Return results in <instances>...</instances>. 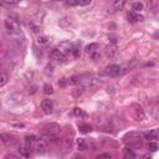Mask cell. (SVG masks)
Here are the masks:
<instances>
[{
    "mask_svg": "<svg viewBox=\"0 0 159 159\" xmlns=\"http://www.w3.org/2000/svg\"><path fill=\"white\" fill-rule=\"evenodd\" d=\"M60 132H61V128H60V125L56 124V123L46 124V125L42 127V129H41V133H42L45 137L50 138V139L57 138V135L60 134Z\"/></svg>",
    "mask_w": 159,
    "mask_h": 159,
    "instance_id": "obj_1",
    "label": "cell"
},
{
    "mask_svg": "<svg viewBox=\"0 0 159 159\" xmlns=\"http://www.w3.org/2000/svg\"><path fill=\"white\" fill-rule=\"evenodd\" d=\"M4 25H5V27H6V30L9 31L10 35H12V34H20V25H19L17 20H14L11 17H7L4 21Z\"/></svg>",
    "mask_w": 159,
    "mask_h": 159,
    "instance_id": "obj_2",
    "label": "cell"
},
{
    "mask_svg": "<svg viewBox=\"0 0 159 159\" xmlns=\"http://www.w3.org/2000/svg\"><path fill=\"white\" fill-rule=\"evenodd\" d=\"M123 139H124L125 143H129V145H133V144L138 145V144H140V140H142L140 139V134L135 133V132H130V133L125 134Z\"/></svg>",
    "mask_w": 159,
    "mask_h": 159,
    "instance_id": "obj_3",
    "label": "cell"
},
{
    "mask_svg": "<svg viewBox=\"0 0 159 159\" xmlns=\"http://www.w3.org/2000/svg\"><path fill=\"white\" fill-rule=\"evenodd\" d=\"M50 57L52 60H55L56 62H66V60H67V55H65L63 52H61L58 48H53L50 52Z\"/></svg>",
    "mask_w": 159,
    "mask_h": 159,
    "instance_id": "obj_4",
    "label": "cell"
},
{
    "mask_svg": "<svg viewBox=\"0 0 159 159\" xmlns=\"http://www.w3.org/2000/svg\"><path fill=\"white\" fill-rule=\"evenodd\" d=\"M132 112H133V117L135 118V120H143L144 119V111L139 104L133 103L132 104Z\"/></svg>",
    "mask_w": 159,
    "mask_h": 159,
    "instance_id": "obj_5",
    "label": "cell"
},
{
    "mask_svg": "<svg viewBox=\"0 0 159 159\" xmlns=\"http://www.w3.org/2000/svg\"><path fill=\"white\" fill-rule=\"evenodd\" d=\"M41 109L45 114H50L53 111V103L51 99H42L41 101Z\"/></svg>",
    "mask_w": 159,
    "mask_h": 159,
    "instance_id": "obj_6",
    "label": "cell"
},
{
    "mask_svg": "<svg viewBox=\"0 0 159 159\" xmlns=\"http://www.w3.org/2000/svg\"><path fill=\"white\" fill-rule=\"evenodd\" d=\"M35 149H36V152H37L39 154H45V153L47 152V149H48L46 140H43V139H37V142H36V144H35Z\"/></svg>",
    "mask_w": 159,
    "mask_h": 159,
    "instance_id": "obj_7",
    "label": "cell"
},
{
    "mask_svg": "<svg viewBox=\"0 0 159 159\" xmlns=\"http://www.w3.org/2000/svg\"><path fill=\"white\" fill-rule=\"evenodd\" d=\"M106 55L109 57V58H117L118 57V48L116 45H108L106 47Z\"/></svg>",
    "mask_w": 159,
    "mask_h": 159,
    "instance_id": "obj_8",
    "label": "cell"
},
{
    "mask_svg": "<svg viewBox=\"0 0 159 159\" xmlns=\"http://www.w3.org/2000/svg\"><path fill=\"white\" fill-rule=\"evenodd\" d=\"M0 138H1V142H2L4 144H12V143L16 142L15 135L9 134V133H2V134L0 135Z\"/></svg>",
    "mask_w": 159,
    "mask_h": 159,
    "instance_id": "obj_9",
    "label": "cell"
},
{
    "mask_svg": "<svg viewBox=\"0 0 159 159\" xmlns=\"http://www.w3.org/2000/svg\"><path fill=\"white\" fill-rule=\"evenodd\" d=\"M106 70H107V73L109 76H117L120 72V67L118 65H109V66H107Z\"/></svg>",
    "mask_w": 159,
    "mask_h": 159,
    "instance_id": "obj_10",
    "label": "cell"
},
{
    "mask_svg": "<svg viewBox=\"0 0 159 159\" xmlns=\"http://www.w3.org/2000/svg\"><path fill=\"white\" fill-rule=\"evenodd\" d=\"M124 5H125V1L124 0H116L113 2V5H112V9L109 10V12H114L117 10H122L124 7Z\"/></svg>",
    "mask_w": 159,
    "mask_h": 159,
    "instance_id": "obj_11",
    "label": "cell"
},
{
    "mask_svg": "<svg viewBox=\"0 0 159 159\" xmlns=\"http://www.w3.org/2000/svg\"><path fill=\"white\" fill-rule=\"evenodd\" d=\"M144 17L142 16V15H139V14H137V12H133V11H130L129 14H128V21H130V22H137V21H142Z\"/></svg>",
    "mask_w": 159,
    "mask_h": 159,
    "instance_id": "obj_12",
    "label": "cell"
},
{
    "mask_svg": "<svg viewBox=\"0 0 159 159\" xmlns=\"http://www.w3.org/2000/svg\"><path fill=\"white\" fill-rule=\"evenodd\" d=\"M58 143H60V145H61L63 149H68V148H71V145H72V139L68 138V137H65V138L60 139Z\"/></svg>",
    "mask_w": 159,
    "mask_h": 159,
    "instance_id": "obj_13",
    "label": "cell"
},
{
    "mask_svg": "<svg viewBox=\"0 0 159 159\" xmlns=\"http://www.w3.org/2000/svg\"><path fill=\"white\" fill-rule=\"evenodd\" d=\"M147 139H159V128L158 129H153L150 132H147L143 134Z\"/></svg>",
    "mask_w": 159,
    "mask_h": 159,
    "instance_id": "obj_14",
    "label": "cell"
},
{
    "mask_svg": "<svg viewBox=\"0 0 159 159\" xmlns=\"http://www.w3.org/2000/svg\"><path fill=\"white\" fill-rule=\"evenodd\" d=\"M123 159H135V154L130 148L123 149Z\"/></svg>",
    "mask_w": 159,
    "mask_h": 159,
    "instance_id": "obj_15",
    "label": "cell"
},
{
    "mask_svg": "<svg viewBox=\"0 0 159 159\" xmlns=\"http://www.w3.org/2000/svg\"><path fill=\"white\" fill-rule=\"evenodd\" d=\"M19 153H20V155L24 157V158H30V155H31V149H29L27 147L22 145V147L19 148Z\"/></svg>",
    "mask_w": 159,
    "mask_h": 159,
    "instance_id": "obj_16",
    "label": "cell"
},
{
    "mask_svg": "<svg viewBox=\"0 0 159 159\" xmlns=\"http://www.w3.org/2000/svg\"><path fill=\"white\" fill-rule=\"evenodd\" d=\"M58 25H60L61 27H67V26L72 25V20H71L70 17H62V19H60V21H58Z\"/></svg>",
    "mask_w": 159,
    "mask_h": 159,
    "instance_id": "obj_17",
    "label": "cell"
},
{
    "mask_svg": "<svg viewBox=\"0 0 159 159\" xmlns=\"http://www.w3.org/2000/svg\"><path fill=\"white\" fill-rule=\"evenodd\" d=\"M143 7H144V5L142 4V2H133L132 4V11L133 12H139V11H142L143 10Z\"/></svg>",
    "mask_w": 159,
    "mask_h": 159,
    "instance_id": "obj_18",
    "label": "cell"
},
{
    "mask_svg": "<svg viewBox=\"0 0 159 159\" xmlns=\"http://www.w3.org/2000/svg\"><path fill=\"white\" fill-rule=\"evenodd\" d=\"M78 129H80L81 133H89V132L92 130V127H91L89 124L83 123V124H80V125H78Z\"/></svg>",
    "mask_w": 159,
    "mask_h": 159,
    "instance_id": "obj_19",
    "label": "cell"
},
{
    "mask_svg": "<svg viewBox=\"0 0 159 159\" xmlns=\"http://www.w3.org/2000/svg\"><path fill=\"white\" fill-rule=\"evenodd\" d=\"M77 145H78V149H80L81 152H83V150L87 149V142H86L83 138H80V139L77 140Z\"/></svg>",
    "mask_w": 159,
    "mask_h": 159,
    "instance_id": "obj_20",
    "label": "cell"
},
{
    "mask_svg": "<svg viewBox=\"0 0 159 159\" xmlns=\"http://www.w3.org/2000/svg\"><path fill=\"white\" fill-rule=\"evenodd\" d=\"M73 114L77 116V117H87V113H86L82 108H78V107H76V108L73 109Z\"/></svg>",
    "mask_w": 159,
    "mask_h": 159,
    "instance_id": "obj_21",
    "label": "cell"
},
{
    "mask_svg": "<svg viewBox=\"0 0 159 159\" xmlns=\"http://www.w3.org/2000/svg\"><path fill=\"white\" fill-rule=\"evenodd\" d=\"M7 80H9V76L6 73H1L0 75V87H4L7 82Z\"/></svg>",
    "mask_w": 159,
    "mask_h": 159,
    "instance_id": "obj_22",
    "label": "cell"
},
{
    "mask_svg": "<svg viewBox=\"0 0 159 159\" xmlns=\"http://www.w3.org/2000/svg\"><path fill=\"white\" fill-rule=\"evenodd\" d=\"M147 147H148V149L152 150V152H157V150L159 149V144H157V143H154V142H149Z\"/></svg>",
    "mask_w": 159,
    "mask_h": 159,
    "instance_id": "obj_23",
    "label": "cell"
},
{
    "mask_svg": "<svg viewBox=\"0 0 159 159\" xmlns=\"http://www.w3.org/2000/svg\"><path fill=\"white\" fill-rule=\"evenodd\" d=\"M97 48H98V43H89V45L86 46V51H87V52H93V51H96Z\"/></svg>",
    "mask_w": 159,
    "mask_h": 159,
    "instance_id": "obj_24",
    "label": "cell"
},
{
    "mask_svg": "<svg viewBox=\"0 0 159 159\" xmlns=\"http://www.w3.org/2000/svg\"><path fill=\"white\" fill-rule=\"evenodd\" d=\"M43 93L45 94H52L53 93V88H52V86L51 84H45L43 86Z\"/></svg>",
    "mask_w": 159,
    "mask_h": 159,
    "instance_id": "obj_25",
    "label": "cell"
},
{
    "mask_svg": "<svg viewBox=\"0 0 159 159\" xmlns=\"http://www.w3.org/2000/svg\"><path fill=\"white\" fill-rule=\"evenodd\" d=\"M65 5H67V6H80V0H68V1H65Z\"/></svg>",
    "mask_w": 159,
    "mask_h": 159,
    "instance_id": "obj_26",
    "label": "cell"
},
{
    "mask_svg": "<svg viewBox=\"0 0 159 159\" xmlns=\"http://www.w3.org/2000/svg\"><path fill=\"white\" fill-rule=\"evenodd\" d=\"M72 53H73V56H75L76 58H78V57L81 56V50H80V47H78V46H73V47H72Z\"/></svg>",
    "mask_w": 159,
    "mask_h": 159,
    "instance_id": "obj_27",
    "label": "cell"
},
{
    "mask_svg": "<svg viewBox=\"0 0 159 159\" xmlns=\"http://www.w3.org/2000/svg\"><path fill=\"white\" fill-rule=\"evenodd\" d=\"M68 83H70V84H78V83H80V77H78V76H72V77H70Z\"/></svg>",
    "mask_w": 159,
    "mask_h": 159,
    "instance_id": "obj_28",
    "label": "cell"
},
{
    "mask_svg": "<svg viewBox=\"0 0 159 159\" xmlns=\"http://www.w3.org/2000/svg\"><path fill=\"white\" fill-rule=\"evenodd\" d=\"M83 87H81V88H76V89H73L72 91V94H73V97H80L82 93H83Z\"/></svg>",
    "mask_w": 159,
    "mask_h": 159,
    "instance_id": "obj_29",
    "label": "cell"
},
{
    "mask_svg": "<svg viewBox=\"0 0 159 159\" xmlns=\"http://www.w3.org/2000/svg\"><path fill=\"white\" fill-rule=\"evenodd\" d=\"M47 41H48V39L46 36H39L37 37V43H41L42 45V43H46Z\"/></svg>",
    "mask_w": 159,
    "mask_h": 159,
    "instance_id": "obj_30",
    "label": "cell"
},
{
    "mask_svg": "<svg viewBox=\"0 0 159 159\" xmlns=\"http://www.w3.org/2000/svg\"><path fill=\"white\" fill-rule=\"evenodd\" d=\"M4 159H21L20 157H16V155H14V154H6L5 157H4Z\"/></svg>",
    "mask_w": 159,
    "mask_h": 159,
    "instance_id": "obj_31",
    "label": "cell"
},
{
    "mask_svg": "<svg viewBox=\"0 0 159 159\" xmlns=\"http://www.w3.org/2000/svg\"><path fill=\"white\" fill-rule=\"evenodd\" d=\"M96 159H111V155H108V154H101Z\"/></svg>",
    "mask_w": 159,
    "mask_h": 159,
    "instance_id": "obj_32",
    "label": "cell"
},
{
    "mask_svg": "<svg viewBox=\"0 0 159 159\" xmlns=\"http://www.w3.org/2000/svg\"><path fill=\"white\" fill-rule=\"evenodd\" d=\"M66 82H67V81H66L65 78H61V80L58 81V86H60V87H65V86H66Z\"/></svg>",
    "mask_w": 159,
    "mask_h": 159,
    "instance_id": "obj_33",
    "label": "cell"
},
{
    "mask_svg": "<svg viewBox=\"0 0 159 159\" xmlns=\"http://www.w3.org/2000/svg\"><path fill=\"white\" fill-rule=\"evenodd\" d=\"M5 4H7V5H17L19 2H16V1H4Z\"/></svg>",
    "mask_w": 159,
    "mask_h": 159,
    "instance_id": "obj_34",
    "label": "cell"
},
{
    "mask_svg": "<svg viewBox=\"0 0 159 159\" xmlns=\"http://www.w3.org/2000/svg\"><path fill=\"white\" fill-rule=\"evenodd\" d=\"M142 159H152V157H150L149 154H144V155L142 157Z\"/></svg>",
    "mask_w": 159,
    "mask_h": 159,
    "instance_id": "obj_35",
    "label": "cell"
},
{
    "mask_svg": "<svg viewBox=\"0 0 159 159\" xmlns=\"http://www.w3.org/2000/svg\"><path fill=\"white\" fill-rule=\"evenodd\" d=\"M109 40H111V41H112V42H113V45H114V43H116V42H117V40H116V39H114V37H111V39H109Z\"/></svg>",
    "mask_w": 159,
    "mask_h": 159,
    "instance_id": "obj_36",
    "label": "cell"
},
{
    "mask_svg": "<svg viewBox=\"0 0 159 159\" xmlns=\"http://www.w3.org/2000/svg\"><path fill=\"white\" fill-rule=\"evenodd\" d=\"M75 159H84V158H82V157H75Z\"/></svg>",
    "mask_w": 159,
    "mask_h": 159,
    "instance_id": "obj_37",
    "label": "cell"
}]
</instances>
